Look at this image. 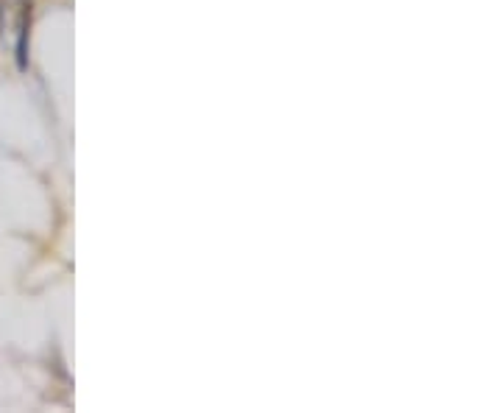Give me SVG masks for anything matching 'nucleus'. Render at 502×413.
<instances>
[{"instance_id":"obj_1","label":"nucleus","mask_w":502,"mask_h":413,"mask_svg":"<svg viewBox=\"0 0 502 413\" xmlns=\"http://www.w3.org/2000/svg\"><path fill=\"white\" fill-rule=\"evenodd\" d=\"M31 23H34V6H31V0H20V12H17V45H14L17 70H28Z\"/></svg>"}]
</instances>
